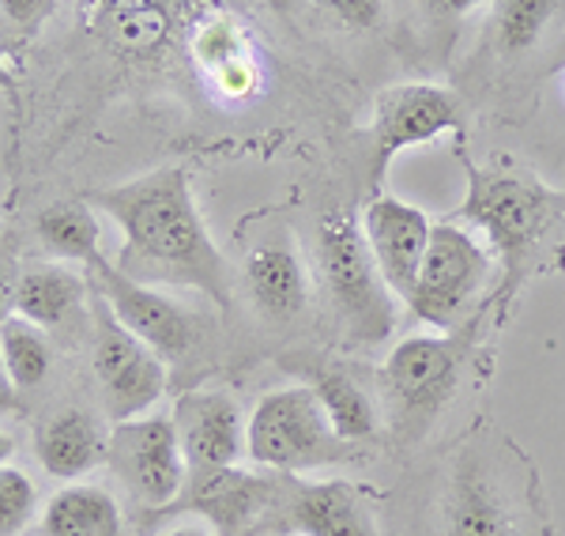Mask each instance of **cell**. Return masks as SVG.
I'll return each mask as SVG.
<instances>
[{
  "label": "cell",
  "instance_id": "d4e9b609",
  "mask_svg": "<svg viewBox=\"0 0 565 536\" xmlns=\"http://www.w3.org/2000/svg\"><path fill=\"white\" fill-rule=\"evenodd\" d=\"M39 514V487L15 465H0V536H23Z\"/></svg>",
  "mask_w": 565,
  "mask_h": 536
},
{
  "label": "cell",
  "instance_id": "5bb4252c",
  "mask_svg": "<svg viewBox=\"0 0 565 536\" xmlns=\"http://www.w3.org/2000/svg\"><path fill=\"white\" fill-rule=\"evenodd\" d=\"M362 234H366V246L377 261L381 276L388 280V287L399 295V303L407 306L423 269L426 246H430L434 223L423 208L399 201L392 193H377L373 201L362 208Z\"/></svg>",
  "mask_w": 565,
  "mask_h": 536
},
{
  "label": "cell",
  "instance_id": "f546056e",
  "mask_svg": "<svg viewBox=\"0 0 565 536\" xmlns=\"http://www.w3.org/2000/svg\"><path fill=\"white\" fill-rule=\"evenodd\" d=\"M15 280H20V276H12V269H4V265H0V322H4V317L12 314Z\"/></svg>",
  "mask_w": 565,
  "mask_h": 536
},
{
  "label": "cell",
  "instance_id": "ac0fdd59",
  "mask_svg": "<svg viewBox=\"0 0 565 536\" xmlns=\"http://www.w3.org/2000/svg\"><path fill=\"white\" fill-rule=\"evenodd\" d=\"M109 434L84 408H61L34 427V458L53 480L76 484L87 472L106 465Z\"/></svg>",
  "mask_w": 565,
  "mask_h": 536
},
{
  "label": "cell",
  "instance_id": "f1b7e54d",
  "mask_svg": "<svg viewBox=\"0 0 565 536\" xmlns=\"http://www.w3.org/2000/svg\"><path fill=\"white\" fill-rule=\"evenodd\" d=\"M418 4L430 15H437V20H449V15H463L479 4H494V0H418Z\"/></svg>",
  "mask_w": 565,
  "mask_h": 536
},
{
  "label": "cell",
  "instance_id": "3957f363",
  "mask_svg": "<svg viewBox=\"0 0 565 536\" xmlns=\"http://www.w3.org/2000/svg\"><path fill=\"white\" fill-rule=\"evenodd\" d=\"M468 220L501 261V284L487 306L505 317L527 280L565 272V189L509 162L468 167V193L460 201Z\"/></svg>",
  "mask_w": 565,
  "mask_h": 536
},
{
  "label": "cell",
  "instance_id": "44dd1931",
  "mask_svg": "<svg viewBox=\"0 0 565 536\" xmlns=\"http://www.w3.org/2000/svg\"><path fill=\"white\" fill-rule=\"evenodd\" d=\"M42 533L45 536H121L125 517L114 492L98 484H65L42 506Z\"/></svg>",
  "mask_w": 565,
  "mask_h": 536
},
{
  "label": "cell",
  "instance_id": "1f68e13d",
  "mask_svg": "<svg viewBox=\"0 0 565 536\" xmlns=\"http://www.w3.org/2000/svg\"><path fill=\"white\" fill-rule=\"evenodd\" d=\"M8 458H12V439L0 431V465H8Z\"/></svg>",
  "mask_w": 565,
  "mask_h": 536
},
{
  "label": "cell",
  "instance_id": "8fae6325",
  "mask_svg": "<svg viewBox=\"0 0 565 536\" xmlns=\"http://www.w3.org/2000/svg\"><path fill=\"white\" fill-rule=\"evenodd\" d=\"M87 280H90V291L114 311L117 322L132 336H140V340L159 351L167 362L181 359L193 348V340H196L193 314L181 303H174L170 295H162L159 287L125 276L109 258H98L95 265H87Z\"/></svg>",
  "mask_w": 565,
  "mask_h": 536
},
{
  "label": "cell",
  "instance_id": "83f0119b",
  "mask_svg": "<svg viewBox=\"0 0 565 536\" xmlns=\"http://www.w3.org/2000/svg\"><path fill=\"white\" fill-rule=\"evenodd\" d=\"M20 412H23V389L12 381L4 367V356H0V420H12Z\"/></svg>",
  "mask_w": 565,
  "mask_h": 536
},
{
  "label": "cell",
  "instance_id": "5b68a950",
  "mask_svg": "<svg viewBox=\"0 0 565 536\" xmlns=\"http://www.w3.org/2000/svg\"><path fill=\"white\" fill-rule=\"evenodd\" d=\"M317 261H321V280L332 298V311L348 329L351 344L359 348L385 344L396 333L404 303L381 276L362 223L348 212L324 216L321 231H317Z\"/></svg>",
  "mask_w": 565,
  "mask_h": 536
},
{
  "label": "cell",
  "instance_id": "ba28073f",
  "mask_svg": "<svg viewBox=\"0 0 565 536\" xmlns=\"http://www.w3.org/2000/svg\"><path fill=\"white\" fill-rule=\"evenodd\" d=\"M90 322H95L90 367H95V381L103 389L106 416L121 423L151 412V404L167 393L170 362L125 329L95 291H90Z\"/></svg>",
  "mask_w": 565,
  "mask_h": 536
},
{
  "label": "cell",
  "instance_id": "4fadbf2b",
  "mask_svg": "<svg viewBox=\"0 0 565 536\" xmlns=\"http://www.w3.org/2000/svg\"><path fill=\"white\" fill-rule=\"evenodd\" d=\"M174 431L189 472L200 469H226L249 458V416L242 401L218 386H196L174 401Z\"/></svg>",
  "mask_w": 565,
  "mask_h": 536
},
{
  "label": "cell",
  "instance_id": "7a4b0ae2",
  "mask_svg": "<svg viewBox=\"0 0 565 536\" xmlns=\"http://www.w3.org/2000/svg\"><path fill=\"white\" fill-rule=\"evenodd\" d=\"M434 517V536H554L540 465L490 423L452 450L437 484Z\"/></svg>",
  "mask_w": 565,
  "mask_h": 536
},
{
  "label": "cell",
  "instance_id": "ffe728a7",
  "mask_svg": "<svg viewBox=\"0 0 565 536\" xmlns=\"http://www.w3.org/2000/svg\"><path fill=\"white\" fill-rule=\"evenodd\" d=\"M90 295V280L79 276L65 261H50V265L26 269L15 280L12 314L34 322L39 329H61L72 317L84 311V298Z\"/></svg>",
  "mask_w": 565,
  "mask_h": 536
},
{
  "label": "cell",
  "instance_id": "4316f807",
  "mask_svg": "<svg viewBox=\"0 0 565 536\" xmlns=\"http://www.w3.org/2000/svg\"><path fill=\"white\" fill-rule=\"evenodd\" d=\"M53 8H57V0H0V23L20 34V39H31V34L42 31Z\"/></svg>",
  "mask_w": 565,
  "mask_h": 536
},
{
  "label": "cell",
  "instance_id": "9a60e30c",
  "mask_svg": "<svg viewBox=\"0 0 565 536\" xmlns=\"http://www.w3.org/2000/svg\"><path fill=\"white\" fill-rule=\"evenodd\" d=\"M279 514L295 536H381L370 498L351 480L287 484Z\"/></svg>",
  "mask_w": 565,
  "mask_h": 536
},
{
  "label": "cell",
  "instance_id": "4dcf8cb0",
  "mask_svg": "<svg viewBox=\"0 0 565 536\" xmlns=\"http://www.w3.org/2000/svg\"><path fill=\"white\" fill-rule=\"evenodd\" d=\"M0 91L12 98V106H20V91H15V76H12V65H8V50L0 45Z\"/></svg>",
  "mask_w": 565,
  "mask_h": 536
},
{
  "label": "cell",
  "instance_id": "52a82bcc",
  "mask_svg": "<svg viewBox=\"0 0 565 536\" xmlns=\"http://www.w3.org/2000/svg\"><path fill=\"white\" fill-rule=\"evenodd\" d=\"M490 276H494V258L476 234L457 223H434L407 311L430 329L457 333L479 317Z\"/></svg>",
  "mask_w": 565,
  "mask_h": 536
},
{
  "label": "cell",
  "instance_id": "2e32d148",
  "mask_svg": "<svg viewBox=\"0 0 565 536\" xmlns=\"http://www.w3.org/2000/svg\"><path fill=\"white\" fill-rule=\"evenodd\" d=\"M282 367L290 370L302 386H309L317 393V401L324 404L328 420L340 431V439H348L351 446L373 442L385 427L377 397L351 375L348 367L324 359V356H287Z\"/></svg>",
  "mask_w": 565,
  "mask_h": 536
},
{
  "label": "cell",
  "instance_id": "9c48e42d",
  "mask_svg": "<svg viewBox=\"0 0 565 536\" xmlns=\"http://www.w3.org/2000/svg\"><path fill=\"white\" fill-rule=\"evenodd\" d=\"M106 465L143 506H174L189 484V461L170 416L143 412L109 427Z\"/></svg>",
  "mask_w": 565,
  "mask_h": 536
},
{
  "label": "cell",
  "instance_id": "7c38bea8",
  "mask_svg": "<svg viewBox=\"0 0 565 536\" xmlns=\"http://www.w3.org/2000/svg\"><path fill=\"white\" fill-rule=\"evenodd\" d=\"M290 476L282 472H245L238 465L189 472V484L178 503L189 514H200L215 536H245L253 533L268 514H279Z\"/></svg>",
  "mask_w": 565,
  "mask_h": 536
},
{
  "label": "cell",
  "instance_id": "603a6c76",
  "mask_svg": "<svg viewBox=\"0 0 565 536\" xmlns=\"http://www.w3.org/2000/svg\"><path fill=\"white\" fill-rule=\"evenodd\" d=\"M0 356H4L8 375H12V381L23 393L26 389H39L53 370L50 333L20 314H8L0 322Z\"/></svg>",
  "mask_w": 565,
  "mask_h": 536
},
{
  "label": "cell",
  "instance_id": "7402d4cb",
  "mask_svg": "<svg viewBox=\"0 0 565 536\" xmlns=\"http://www.w3.org/2000/svg\"><path fill=\"white\" fill-rule=\"evenodd\" d=\"M34 234H39V246L50 253L53 261H65V265H95L103 253V227H98L95 208L87 201H57L42 208L39 220H34Z\"/></svg>",
  "mask_w": 565,
  "mask_h": 536
},
{
  "label": "cell",
  "instance_id": "d6a6232c",
  "mask_svg": "<svg viewBox=\"0 0 565 536\" xmlns=\"http://www.w3.org/2000/svg\"><path fill=\"white\" fill-rule=\"evenodd\" d=\"M162 536H215L212 529H170V533H162Z\"/></svg>",
  "mask_w": 565,
  "mask_h": 536
},
{
  "label": "cell",
  "instance_id": "cb8c5ba5",
  "mask_svg": "<svg viewBox=\"0 0 565 536\" xmlns=\"http://www.w3.org/2000/svg\"><path fill=\"white\" fill-rule=\"evenodd\" d=\"M565 12V0H494V42L501 53L516 57L540 45L558 15Z\"/></svg>",
  "mask_w": 565,
  "mask_h": 536
},
{
  "label": "cell",
  "instance_id": "30bf717a",
  "mask_svg": "<svg viewBox=\"0 0 565 536\" xmlns=\"http://www.w3.org/2000/svg\"><path fill=\"white\" fill-rule=\"evenodd\" d=\"M463 125V106L441 84H396L377 95L370 122V186H381L392 159Z\"/></svg>",
  "mask_w": 565,
  "mask_h": 536
},
{
  "label": "cell",
  "instance_id": "e0dca14e",
  "mask_svg": "<svg viewBox=\"0 0 565 536\" xmlns=\"http://www.w3.org/2000/svg\"><path fill=\"white\" fill-rule=\"evenodd\" d=\"M245 291H249L253 306L271 317V322H295L309 306V272L295 242L271 239L260 242L257 250L245 258L242 269Z\"/></svg>",
  "mask_w": 565,
  "mask_h": 536
},
{
  "label": "cell",
  "instance_id": "6da1fadb",
  "mask_svg": "<svg viewBox=\"0 0 565 536\" xmlns=\"http://www.w3.org/2000/svg\"><path fill=\"white\" fill-rule=\"evenodd\" d=\"M95 204L121 231L114 265L151 287H189L231 311L234 276L196 208L193 181L181 167H159L95 193Z\"/></svg>",
  "mask_w": 565,
  "mask_h": 536
},
{
  "label": "cell",
  "instance_id": "8992f818",
  "mask_svg": "<svg viewBox=\"0 0 565 536\" xmlns=\"http://www.w3.org/2000/svg\"><path fill=\"white\" fill-rule=\"evenodd\" d=\"M359 446L340 439L324 404L302 381L264 393L249 412V461L260 469L298 476L351 461Z\"/></svg>",
  "mask_w": 565,
  "mask_h": 536
},
{
  "label": "cell",
  "instance_id": "d6986e66",
  "mask_svg": "<svg viewBox=\"0 0 565 536\" xmlns=\"http://www.w3.org/2000/svg\"><path fill=\"white\" fill-rule=\"evenodd\" d=\"M193 57L200 76L212 80L226 98H249L260 84V65L253 57V42L231 15H207L193 31Z\"/></svg>",
  "mask_w": 565,
  "mask_h": 536
},
{
  "label": "cell",
  "instance_id": "277c9868",
  "mask_svg": "<svg viewBox=\"0 0 565 536\" xmlns=\"http://www.w3.org/2000/svg\"><path fill=\"white\" fill-rule=\"evenodd\" d=\"M476 348V322L457 333H418L392 348L381 370V416L396 450H412L457 401Z\"/></svg>",
  "mask_w": 565,
  "mask_h": 536
},
{
  "label": "cell",
  "instance_id": "484cf974",
  "mask_svg": "<svg viewBox=\"0 0 565 536\" xmlns=\"http://www.w3.org/2000/svg\"><path fill=\"white\" fill-rule=\"evenodd\" d=\"M324 15H332L340 27L348 31H377L381 20H385V0H313Z\"/></svg>",
  "mask_w": 565,
  "mask_h": 536
}]
</instances>
